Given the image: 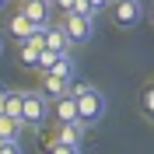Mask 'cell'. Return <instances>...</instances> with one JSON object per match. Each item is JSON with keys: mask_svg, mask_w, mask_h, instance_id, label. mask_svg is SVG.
<instances>
[{"mask_svg": "<svg viewBox=\"0 0 154 154\" xmlns=\"http://www.w3.org/2000/svg\"><path fill=\"white\" fill-rule=\"evenodd\" d=\"M35 28H38V25L28 18V14H14V18L7 21V35H18V42H21V38H32Z\"/></svg>", "mask_w": 154, "mask_h": 154, "instance_id": "52a82bcc", "label": "cell"}, {"mask_svg": "<svg viewBox=\"0 0 154 154\" xmlns=\"http://www.w3.org/2000/svg\"><path fill=\"white\" fill-rule=\"evenodd\" d=\"M56 116H60V123H74L77 119V98H74V91L63 95V98H56Z\"/></svg>", "mask_w": 154, "mask_h": 154, "instance_id": "8fae6325", "label": "cell"}, {"mask_svg": "<svg viewBox=\"0 0 154 154\" xmlns=\"http://www.w3.org/2000/svg\"><path fill=\"white\" fill-rule=\"evenodd\" d=\"M144 109L154 116V88H147V91H144Z\"/></svg>", "mask_w": 154, "mask_h": 154, "instance_id": "d6986e66", "label": "cell"}, {"mask_svg": "<svg viewBox=\"0 0 154 154\" xmlns=\"http://www.w3.org/2000/svg\"><path fill=\"white\" fill-rule=\"evenodd\" d=\"M0 154H21V144L18 140H4L0 144Z\"/></svg>", "mask_w": 154, "mask_h": 154, "instance_id": "2e32d148", "label": "cell"}, {"mask_svg": "<svg viewBox=\"0 0 154 154\" xmlns=\"http://www.w3.org/2000/svg\"><path fill=\"white\" fill-rule=\"evenodd\" d=\"M112 18H116L119 28L140 25V18H144V0H116L112 4Z\"/></svg>", "mask_w": 154, "mask_h": 154, "instance_id": "277c9868", "label": "cell"}, {"mask_svg": "<svg viewBox=\"0 0 154 154\" xmlns=\"http://www.w3.org/2000/svg\"><path fill=\"white\" fill-rule=\"evenodd\" d=\"M53 4H56V0H53Z\"/></svg>", "mask_w": 154, "mask_h": 154, "instance_id": "484cf974", "label": "cell"}, {"mask_svg": "<svg viewBox=\"0 0 154 154\" xmlns=\"http://www.w3.org/2000/svg\"><path fill=\"white\" fill-rule=\"evenodd\" d=\"M84 130H88V126L81 123V119H74V123H60L56 140H67V144H77V147H81V140H84Z\"/></svg>", "mask_w": 154, "mask_h": 154, "instance_id": "ba28073f", "label": "cell"}, {"mask_svg": "<svg viewBox=\"0 0 154 154\" xmlns=\"http://www.w3.org/2000/svg\"><path fill=\"white\" fill-rule=\"evenodd\" d=\"M46 4H53V0H46Z\"/></svg>", "mask_w": 154, "mask_h": 154, "instance_id": "d4e9b609", "label": "cell"}, {"mask_svg": "<svg viewBox=\"0 0 154 154\" xmlns=\"http://www.w3.org/2000/svg\"><path fill=\"white\" fill-rule=\"evenodd\" d=\"M60 60V53H53V49H42L38 53V70H53V63Z\"/></svg>", "mask_w": 154, "mask_h": 154, "instance_id": "9a60e30c", "label": "cell"}, {"mask_svg": "<svg viewBox=\"0 0 154 154\" xmlns=\"http://www.w3.org/2000/svg\"><path fill=\"white\" fill-rule=\"evenodd\" d=\"M21 119H14V116H0V137H4V140H18V133H21Z\"/></svg>", "mask_w": 154, "mask_h": 154, "instance_id": "7c38bea8", "label": "cell"}, {"mask_svg": "<svg viewBox=\"0 0 154 154\" xmlns=\"http://www.w3.org/2000/svg\"><path fill=\"white\" fill-rule=\"evenodd\" d=\"M7 91H11V88H4V84H0V116L7 112Z\"/></svg>", "mask_w": 154, "mask_h": 154, "instance_id": "ffe728a7", "label": "cell"}, {"mask_svg": "<svg viewBox=\"0 0 154 154\" xmlns=\"http://www.w3.org/2000/svg\"><path fill=\"white\" fill-rule=\"evenodd\" d=\"M21 102H25V109H21V123L42 130L46 112H49V98H46V91H21Z\"/></svg>", "mask_w": 154, "mask_h": 154, "instance_id": "7a4b0ae2", "label": "cell"}, {"mask_svg": "<svg viewBox=\"0 0 154 154\" xmlns=\"http://www.w3.org/2000/svg\"><path fill=\"white\" fill-rule=\"evenodd\" d=\"M70 46H74V38L67 35L63 25H46V49H53V53H70Z\"/></svg>", "mask_w": 154, "mask_h": 154, "instance_id": "8992f818", "label": "cell"}, {"mask_svg": "<svg viewBox=\"0 0 154 154\" xmlns=\"http://www.w3.org/2000/svg\"><path fill=\"white\" fill-rule=\"evenodd\" d=\"M63 28L74 38V46H81V42H91V38H95V18H91V14L67 11V14H63Z\"/></svg>", "mask_w": 154, "mask_h": 154, "instance_id": "3957f363", "label": "cell"}, {"mask_svg": "<svg viewBox=\"0 0 154 154\" xmlns=\"http://www.w3.org/2000/svg\"><path fill=\"white\" fill-rule=\"evenodd\" d=\"M49 7H53V4H46V0H25V7H21V14H28L32 21H35V25H49Z\"/></svg>", "mask_w": 154, "mask_h": 154, "instance_id": "30bf717a", "label": "cell"}, {"mask_svg": "<svg viewBox=\"0 0 154 154\" xmlns=\"http://www.w3.org/2000/svg\"><path fill=\"white\" fill-rule=\"evenodd\" d=\"M112 4H116V0H91V11H95V18L102 14V11H109Z\"/></svg>", "mask_w": 154, "mask_h": 154, "instance_id": "e0dca14e", "label": "cell"}, {"mask_svg": "<svg viewBox=\"0 0 154 154\" xmlns=\"http://www.w3.org/2000/svg\"><path fill=\"white\" fill-rule=\"evenodd\" d=\"M151 18H154V7H151Z\"/></svg>", "mask_w": 154, "mask_h": 154, "instance_id": "603a6c76", "label": "cell"}, {"mask_svg": "<svg viewBox=\"0 0 154 154\" xmlns=\"http://www.w3.org/2000/svg\"><path fill=\"white\" fill-rule=\"evenodd\" d=\"M0 7H7V0H0Z\"/></svg>", "mask_w": 154, "mask_h": 154, "instance_id": "44dd1931", "label": "cell"}, {"mask_svg": "<svg viewBox=\"0 0 154 154\" xmlns=\"http://www.w3.org/2000/svg\"><path fill=\"white\" fill-rule=\"evenodd\" d=\"M70 84H74V81L53 74V70H42V91H46V98H63V95H70V91H74Z\"/></svg>", "mask_w": 154, "mask_h": 154, "instance_id": "5b68a950", "label": "cell"}, {"mask_svg": "<svg viewBox=\"0 0 154 154\" xmlns=\"http://www.w3.org/2000/svg\"><path fill=\"white\" fill-rule=\"evenodd\" d=\"M74 11H77V14H91V18H95V11H91V0H77V4H74Z\"/></svg>", "mask_w": 154, "mask_h": 154, "instance_id": "ac0fdd59", "label": "cell"}, {"mask_svg": "<svg viewBox=\"0 0 154 154\" xmlns=\"http://www.w3.org/2000/svg\"><path fill=\"white\" fill-rule=\"evenodd\" d=\"M38 53H42V49H38L32 38H21V46H18V60H21V67L38 70Z\"/></svg>", "mask_w": 154, "mask_h": 154, "instance_id": "9c48e42d", "label": "cell"}, {"mask_svg": "<svg viewBox=\"0 0 154 154\" xmlns=\"http://www.w3.org/2000/svg\"><path fill=\"white\" fill-rule=\"evenodd\" d=\"M0 53H4V42H0Z\"/></svg>", "mask_w": 154, "mask_h": 154, "instance_id": "7402d4cb", "label": "cell"}, {"mask_svg": "<svg viewBox=\"0 0 154 154\" xmlns=\"http://www.w3.org/2000/svg\"><path fill=\"white\" fill-rule=\"evenodd\" d=\"M74 98H77V119L84 126H98L105 119V95L95 84H74Z\"/></svg>", "mask_w": 154, "mask_h": 154, "instance_id": "6da1fadb", "label": "cell"}, {"mask_svg": "<svg viewBox=\"0 0 154 154\" xmlns=\"http://www.w3.org/2000/svg\"><path fill=\"white\" fill-rule=\"evenodd\" d=\"M0 144H4V137H0Z\"/></svg>", "mask_w": 154, "mask_h": 154, "instance_id": "cb8c5ba5", "label": "cell"}, {"mask_svg": "<svg viewBox=\"0 0 154 154\" xmlns=\"http://www.w3.org/2000/svg\"><path fill=\"white\" fill-rule=\"evenodd\" d=\"M53 74L67 77V81H74V60H70V53H60V60L53 63Z\"/></svg>", "mask_w": 154, "mask_h": 154, "instance_id": "4fadbf2b", "label": "cell"}, {"mask_svg": "<svg viewBox=\"0 0 154 154\" xmlns=\"http://www.w3.org/2000/svg\"><path fill=\"white\" fill-rule=\"evenodd\" d=\"M49 154H81V147L67 144V140H53V144H49Z\"/></svg>", "mask_w": 154, "mask_h": 154, "instance_id": "5bb4252c", "label": "cell"}]
</instances>
